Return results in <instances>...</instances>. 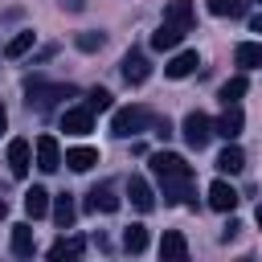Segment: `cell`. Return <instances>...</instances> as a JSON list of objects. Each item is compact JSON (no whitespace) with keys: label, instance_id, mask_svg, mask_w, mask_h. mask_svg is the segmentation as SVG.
Wrapping results in <instances>:
<instances>
[{"label":"cell","instance_id":"cell-15","mask_svg":"<svg viewBox=\"0 0 262 262\" xmlns=\"http://www.w3.org/2000/svg\"><path fill=\"white\" fill-rule=\"evenodd\" d=\"M209 205H213L217 213H229V209L237 205V192H233L225 180H213V184H209Z\"/></svg>","mask_w":262,"mask_h":262},{"label":"cell","instance_id":"cell-29","mask_svg":"<svg viewBox=\"0 0 262 262\" xmlns=\"http://www.w3.org/2000/svg\"><path fill=\"white\" fill-rule=\"evenodd\" d=\"M86 106H90V111H106V106H111V94H106V90H90Z\"/></svg>","mask_w":262,"mask_h":262},{"label":"cell","instance_id":"cell-11","mask_svg":"<svg viewBox=\"0 0 262 262\" xmlns=\"http://www.w3.org/2000/svg\"><path fill=\"white\" fill-rule=\"evenodd\" d=\"M86 209H94V213H115V209H119L115 184H94V188L86 192Z\"/></svg>","mask_w":262,"mask_h":262},{"label":"cell","instance_id":"cell-21","mask_svg":"<svg viewBox=\"0 0 262 262\" xmlns=\"http://www.w3.org/2000/svg\"><path fill=\"white\" fill-rule=\"evenodd\" d=\"M82 250H86V242H82V237H61V242H53V246H49V258H53V262H61V258H78Z\"/></svg>","mask_w":262,"mask_h":262},{"label":"cell","instance_id":"cell-36","mask_svg":"<svg viewBox=\"0 0 262 262\" xmlns=\"http://www.w3.org/2000/svg\"><path fill=\"white\" fill-rule=\"evenodd\" d=\"M254 221H258V229H262V205H258V213H254Z\"/></svg>","mask_w":262,"mask_h":262},{"label":"cell","instance_id":"cell-6","mask_svg":"<svg viewBox=\"0 0 262 262\" xmlns=\"http://www.w3.org/2000/svg\"><path fill=\"white\" fill-rule=\"evenodd\" d=\"M70 94H74V86H41V82H33V86H29V106L49 111L57 98H70Z\"/></svg>","mask_w":262,"mask_h":262},{"label":"cell","instance_id":"cell-18","mask_svg":"<svg viewBox=\"0 0 262 262\" xmlns=\"http://www.w3.org/2000/svg\"><path fill=\"white\" fill-rule=\"evenodd\" d=\"M233 61H237L242 70H258V66H262V41H242V45L233 49Z\"/></svg>","mask_w":262,"mask_h":262},{"label":"cell","instance_id":"cell-16","mask_svg":"<svg viewBox=\"0 0 262 262\" xmlns=\"http://www.w3.org/2000/svg\"><path fill=\"white\" fill-rule=\"evenodd\" d=\"M61 164H66V168H74V172H90V168L98 164V151H94V147H70Z\"/></svg>","mask_w":262,"mask_h":262},{"label":"cell","instance_id":"cell-3","mask_svg":"<svg viewBox=\"0 0 262 262\" xmlns=\"http://www.w3.org/2000/svg\"><path fill=\"white\" fill-rule=\"evenodd\" d=\"M180 131H184V143H188L192 151H201V147L213 139V119H209V115H201V111H188V115H184V123H180Z\"/></svg>","mask_w":262,"mask_h":262},{"label":"cell","instance_id":"cell-26","mask_svg":"<svg viewBox=\"0 0 262 262\" xmlns=\"http://www.w3.org/2000/svg\"><path fill=\"white\" fill-rule=\"evenodd\" d=\"M213 16H246V0H209Z\"/></svg>","mask_w":262,"mask_h":262},{"label":"cell","instance_id":"cell-13","mask_svg":"<svg viewBox=\"0 0 262 262\" xmlns=\"http://www.w3.org/2000/svg\"><path fill=\"white\" fill-rule=\"evenodd\" d=\"M164 20H168V25H176L180 33H188L196 16H192V4H188V0H168V8H164Z\"/></svg>","mask_w":262,"mask_h":262},{"label":"cell","instance_id":"cell-19","mask_svg":"<svg viewBox=\"0 0 262 262\" xmlns=\"http://www.w3.org/2000/svg\"><path fill=\"white\" fill-rule=\"evenodd\" d=\"M25 213H29V217H45V213H49V192H45L41 184H33V188L25 192Z\"/></svg>","mask_w":262,"mask_h":262},{"label":"cell","instance_id":"cell-14","mask_svg":"<svg viewBox=\"0 0 262 262\" xmlns=\"http://www.w3.org/2000/svg\"><path fill=\"white\" fill-rule=\"evenodd\" d=\"M196 66H201L196 49H184V53H176V57H172V61L164 66V74H168V78H188V74H192Z\"/></svg>","mask_w":262,"mask_h":262},{"label":"cell","instance_id":"cell-20","mask_svg":"<svg viewBox=\"0 0 262 262\" xmlns=\"http://www.w3.org/2000/svg\"><path fill=\"white\" fill-rule=\"evenodd\" d=\"M180 37H184V33H180L176 25H168V20H164V25L151 33V49H176V45H180Z\"/></svg>","mask_w":262,"mask_h":262},{"label":"cell","instance_id":"cell-27","mask_svg":"<svg viewBox=\"0 0 262 262\" xmlns=\"http://www.w3.org/2000/svg\"><path fill=\"white\" fill-rule=\"evenodd\" d=\"M246 90H250V82H246V78L237 74V78H229V82L221 86V102H237V98H242Z\"/></svg>","mask_w":262,"mask_h":262},{"label":"cell","instance_id":"cell-12","mask_svg":"<svg viewBox=\"0 0 262 262\" xmlns=\"http://www.w3.org/2000/svg\"><path fill=\"white\" fill-rule=\"evenodd\" d=\"M160 258H164V262H184V258H188V242H184V233L168 229V233L160 237Z\"/></svg>","mask_w":262,"mask_h":262},{"label":"cell","instance_id":"cell-28","mask_svg":"<svg viewBox=\"0 0 262 262\" xmlns=\"http://www.w3.org/2000/svg\"><path fill=\"white\" fill-rule=\"evenodd\" d=\"M102 41H106L102 33H78V37H74V45H78L82 53H94V49H102Z\"/></svg>","mask_w":262,"mask_h":262},{"label":"cell","instance_id":"cell-22","mask_svg":"<svg viewBox=\"0 0 262 262\" xmlns=\"http://www.w3.org/2000/svg\"><path fill=\"white\" fill-rule=\"evenodd\" d=\"M53 221H57V229H70L74 225V201H70V192L53 196Z\"/></svg>","mask_w":262,"mask_h":262},{"label":"cell","instance_id":"cell-31","mask_svg":"<svg viewBox=\"0 0 262 262\" xmlns=\"http://www.w3.org/2000/svg\"><path fill=\"white\" fill-rule=\"evenodd\" d=\"M156 135H164V139H168V135H172V123H168V119H160V123H156Z\"/></svg>","mask_w":262,"mask_h":262},{"label":"cell","instance_id":"cell-23","mask_svg":"<svg viewBox=\"0 0 262 262\" xmlns=\"http://www.w3.org/2000/svg\"><path fill=\"white\" fill-rule=\"evenodd\" d=\"M217 168H221V172H242V168H246V151L229 143V147L217 156Z\"/></svg>","mask_w":262,"mask_h":262},{"label":"cell","instance_id":"cell-25","mask_svg":"<svg viewBox=\"0 0 262 262\" xmlns=\"http://www.w3.org/2000/svg\"><path fill=\"white\" fill-rule=\"evenodd\" d=\"M33 49V29H20L8 45H4V57H20V53H29Z\"/></svg>","mask_w":262,"mask_h":262},{"label":"cell","instance_id":"cell-24","mask_svg":"<svg viewBox=\"0 0 262 262\" xmlns=\"http://www.w3.org/2000/svg\"><path fill=\"white\" fill-rule=\"evenodd\" d=\"M123 250H127V254H143V250H147V229H143V225L123 229Z\"/></svg>","mask_w":262,"mask_h":262},{"label":"cell","instance_id":"cell-9","mask_svg":"<svg viewBox=\"0 0 262 262\" xmlns=\"http://www.w3.org/2000/svg\"><path fill=\"white\" fill-rule=\"evenodd\" d=\"M29 164H33L29 139H12V143H8V168H12V176L25 180V176H29Z\"/></svg>","mask_w":262,"mask_h":262},{"label":"cell","instance_id":"cell-10","mask_svg":"<svg viewBox=\"0 0 262 262\" xmlns=\"http://www.w3.org/2000/svg\"><path fill=\"white\" fill-rule=\"evenodd\" d=\"M127 196H131V205H135L139 213H151V209H156V192H151V184H147L143 176H131V180H127Z\"/></svg>","mask_w":262,"mask_h":262},{"label":"cell","instance_id":"cell-30","mask_svg":"<svg viewBox=\"0 0 262 262\" xmlns=\"http://www.w3.org/2000/svg\"><path fill=\"white\" fill-rule=\"evenodd\" d=\"M237 229H242V225H237V221H233V217H229V225H225V229H221V237H225V242H229V237H237Z\"/></svg>","mask_w":262,"mask_h":262},{"label":"cell","instance_id":"cell-2","mask_svg":"<svg viewBox=\"0 0 262 262\" xmlns=\"http://www.w3.org/2000/svg\"><path fill=\"white\" fill-rule=\"evenodd\" d=\"M151 123H156V119H151V111H147V106H123V111H115V119H111V135L131 139V135L147 131Z\"/></svg>","mask_w":262,"mask_h":262},{"label":"cell","instance_id":"cell-4","mask_svg":"<svg viewBox=\"0 0 262 262\" xmlns=\"http://www.w3.org/2000/svg\"><path fill=\"white\" fill-rule=\"evenodd\" d=\"M242 127H246L242 106H237V102H225V111H221V115H217V123H213V135H221V139H237V135H242Z\"/></svg>","mask_w":262,"mask_h":262},{"label":"cell","instance_id":"cell-1","mask_svg":"<svg viewBox=\"0 0 262 262\" xmlns=\"http://www.w3.org/2000/svg\"><path fill=\"white\" fill-rule=\"evenodd\" d=\"M151 172L160 176V188H164V205H180L188 196V184H192V168L184 164V156L176 151H156L151 156Z\"/></svg>","mask_w":262,"mask_h":262},{"label":"cell","instance_id":"cell-33","mask_svg":"<svg viewBox=\"0 0 262 262\" xmlns=\"http://www.w3.org/2000/svg\"><path fill=\"white\" fill-rule=\"evenodd\" d=\"M250 29H254V33H262V12H254V16H250Z\"/></svg>","mask_w":262,"mask_h":262},{"label":"cell","instance_id":"cell-7","mask_svg":"<svg viewBox=\"0 0 262 262\" xmlns=\"http://www.w3.org/2000/svg\"><path fill=\"white\" fill-rule=\"evenodd\" d=\"M61 131H66V135H86V131H94V111H90V106H70V111L61 115Z\"/></svg>","mask_w":262,"mask_h":262},{"label":"cell","instance_id":"cell-35","mask_svg":"<svg viewBox=\"0 0 262 262\" xmlns=\"http://www.w3.org/2000/svg\"><path fill=\"white\" fill-rule=\"evenodd\" d=\"M4 127H8V115H4V106H0V131H4Z\"/></svg>","mask_w":262,"mask_h":262},{"label":"cell","instance_id":"cell-17","mask_svg":"<svg viewBox=\"0 0 262 262\" xmlns=\"http://www.w3.org/2000/svg\"><path fill=\"white\" fill-rule=\"evenodd\" d=\"M33 246H37V242H33V225H29V221H16V225H12V254H16V258H29Z\"/></svg>","mask_w":262,"mask_h":262},{"label":"cell","instance_id":"cell-32","mask_svg":"<svg viewBox=\"0 0 262 262\" xmlns=\"http://www.w3.org/2000/svg\"><path fill=\"white\" fill-rule=\"evenodd\" d=\"M61 8H70V12H82V8H86V0H61Z\"/></svg>","mask_w":262,"mask_h":262},{"label":"cell","instance_id":"cell-34","mask_svg":"<svg viewBox=\"0 0 262 262\" xmlns=\"http://www.w3.org/2000/svg\"><path fill=\"white\" fill-rule=\"evenodd\" d=\"M4 217H8V205H4V196H0V221H4Z\"/></svg>","mask_w":262,"mask_h":262},{"label":"cell","instance_id":"cell-5","mask_svg":"<svg viewBox=\"0 0 262 262\" xmlns=\"http://www.w3.org/2000/svg\"><path fill=\"white\" fill-rule=\"evenodd\" d=\"M147 74H151L147 57H143L139 49H127V53H123V82H127V86H143Z\"/></svg>","mask_w":262,"mask_h":262},{"label":"cell","instance_id":"cell-8","mask_svg":"<svg viewBox=\"0 0 262 262\" xmlns=\"http://www.w3.org/2000/svg\"><path fill=\"white\" fill-rule=\"evenodd\" d=\"M37 168L41 172H57L61 168V147L53 135H37Z\"/></svg>","mask_w":262,"mask_h":262}]
</instances>
